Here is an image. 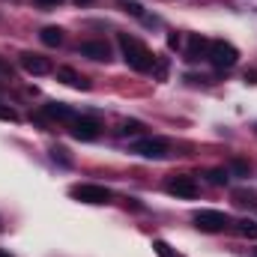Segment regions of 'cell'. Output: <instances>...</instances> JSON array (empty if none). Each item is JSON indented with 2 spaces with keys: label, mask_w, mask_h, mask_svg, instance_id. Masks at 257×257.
<instances>
[{
  "label": "cell",
  "mask_w": 257,
  "mask_h": 257,
  "mask_svg": "<svg viewBox=\"0 0 257 257\" xmlns=\"http://www.w3.org/2000/svg\"><path fill=\"white\" fill-rule=\"evenodd\" d=\"M42 117L45 120H57V123H72V120H78L81 114L72 108V105H66V102H48V105H42Z\"/></svg>",
  "instance_id": "ba28073f"
},
{
  "label": "cell",
  "mask_w": 257,
  "mask_h": 257,
  "mask_svg": "<svg viewBox=\"0 0 257 257\" xmlns=\"http://www.w3.org/2000/svg\"><path fill=\"white\" fill-rule=\"evenodd\" d=\"M254 257H257V251H254Z\"/></svg>",
  "instance_id": "83f0119b"
},
{
  "label": "cell",
  "mask_w": 257,
  "mask_h": 257,
  "mask_svg": "<svg viewBox=\"0 0 257 257\" xmlns=\"http://www.w3.org/2000/svg\"><path fill=\"white\" fill-rule=\"evenodd\" d=\"M206 180L212 186H227L230 183V171L227 168H212V171H206Z\"/></svg>",
  "instance_id": "9a60e30c"
},
{
  "label": "cell",
  "mask_w": 257,
  "mask_h": 257,
  "mask_svg": "<svg viewBox=\"0 0 257 257\" xmlns=\"http://www.w3.org/2000/svg\"><path fill=\"white\" fill-rule=\"evenodd\" d=\"M99 120H93V117H78V120H72L69 123V132H72V138L75 141H96L99 138Z\"/></svg>",
  "instance_id": "52a82bcc"
},
{
  "label": "cell",
  "mask_w": 257,
  "mask_h": 257,
  "mask_svg": "<svg viewBox=\"0 0 257 257\" xmlns=\"http://www.w3.org/2000/svg\"><path fill=\"white\" fill-rule=\"evenodd\" d=\"M78 54H84L90 60H99V63H108L111 60V45L102 42V39H87V42L78 45Z\"/></svg>",
  "instance_id": "9c48e42d"
},
{
  "label": "cell",
  "mask_w": 257,
  "mask_h": 257,
  "mask_svg": "<svg viewBox=\"0 0 257 257\" xmlns=\"http://www.w3.org/2000/svg\"><path fill=\"white\" fill-rule=\"evenodd\" d=\"M227 171H230V174H236V177H248V174H251V165H248L245 159H230Z\"/></svg>",
  "instance_id": "ac0fdd59"
},
{
  "label": "cell",
  "mask_w": 257,
  "mask_h": 257,
  "mask_svg": "<svg viewBox=\"0 0 257 257\" xmlns=\"http://www.w3.org/2000/svg\"><path fill=\"white\" fill-rule=\"evenodd\" d=\"M39 39H42V45H48V48H57V45H63V30L60 27H42L39 30Z\"/></svg>",
  "instance_id": "4fadbf2b"
},
{
  "label": "cell",
  "mask_w": 257,
  "mask_h": 257,
  "mask_svg": "<svg viewBox=\"0 0 257 257\" xmlns=\"http://www.w3.org/2000/svg\"><path fill=\"white\" fill-rule=\"evenodd\" d=\"M33 3H36L39 9H54V6H60L63 0H33Z\"/></svg>",
  "instance_id": "603a6c76"
},
{
  "label": "cell",
  "mask_w": 257,
  "mask_h": 257,
  "mask_svg": "<svg viewBox=\"0 0 257 257\" xmlns=\"http://www.w3.org/2000/svg\"><path fill=\"white\" fill-rule=\"evenodd\" d=\"M165 192L174 194V197H183V200H194L200 194V186H197V180L189 177V174H174V177L165 180Z\"/></svg>",
  "instance_id": "8992f818"
},
{
  "label": "cell",
  "mask_w": 257,
  "mask_h": 257,
  "mask_svg": "<svg viewBox=\"0 0 257 257\" xmlns=\"http://www.w3.org/2000/svg\"><path fill=\"white\" fill-rule=\"evenodd\" d=\"M233 203L236 206H257V194L245 189H233Z\"/></svg>",
  "instance_id": "2e32d148"
},
{
  "label": "cell",
  "mask_w": 257,
  "mask_h": 257,
  "mask_svg": "<svg viewBox=\"0 0 257 257\" xmlns=\"http://www.w3.org/2000/svg\"><path fill=\"white\" fill-rule=\"evenodd\" d=\"M75 3H78V6H84V3H93V0H75Z\"/></svg>",
  "instance_id": "484cf974"
},
{
  "label": "cell",
  "mask_w": 257,
  "mask_h": 257,
  "mask_svg": "<svg viewBox=\"0 0 257 257\" xmlns=\"http://www.w3.org/2000/svg\"><path fill=\"white\" fill-rule=\"evenodd\" d=\"M69 197L81 200V203H90V206H105L114 200V192L108 186H99V183H78L69 189Z\"/></svg>",
  "instance_id": "3957f363"
},
{
  "label": "cell",
  "mask_w": 257,
  "mask_h": 257,
  "mask_svg": "<svg viewBox=\"0 0 257 257\" xmlns=\"http://www.w3.org/2000/svg\"><path fill=\"white\" fill-rule=\"evenodd\" d=\"M18 63H21V69H24L27 75H48V72H51V60L42 57V54H33V51H24V54L18 57Z\"/></svg>",
  "instance_id": "30bf717a"
},
{
  "label": "cell",
  "mask_w": 257,
  "mask_h": 257,
  "mask_svg": "<svg viewBox=\"0 0 257 257\" xmlns=\"http://www.w3.org/2000/svg\"><path fill=\"white\" fill-rule=\"evenodd\" d=\"M117 45H120V51H123V60H126L128 69H135V72H153V66H156V54L138 39V36H132V33H117Z\"/></svg>",
  "instance_id": "6da1fadb"
},
{
  "label": "cell",
  "mask_w": 257,
  "mask_h": 257,
  "mask_svg": "<svg viewBox=\"0 0 257 257\" xmlns=\"http://www.w3.org/2000/svg\"><path fill=\"white\" fill-rule=\"evenodd\" d=\"M132 153L141 159H150V162H162L171 156V144L165 138H138V141H132Z\"/></svg>",
  "instance_id": "5b68a950"
},
{
  "label": "cell",
  "mask_w": 257,
  "mask_h": 257,
  "mask_svg": "<svg viewBox=\"0 0 257 257\" xmlns=\"http://www.w3.org/2000/svg\"><path fill=\"white\" fill-rule=\"evenodd\" d=\"M0 120H3V123H18L21 117H18V111H15V108H9V105H3V102H0Z\"/></svg>",
  "instance_id": "ffe728a7"
},
{
  "label": "cell",
  "mask_w": 257,
  "mask_h": 257,
  "mask_svg": "<svg viewBox=\"0 0 257 257\" xmlns=\"http://www.w3.org/2000/svg\"><path fill=\"white\" fill-rule=\"evenodd\" d=\"M233 230L245 239H257V221L254 218H233Z\"/></svg>",
  "instance_id": "5bb4252c"
},
{
  "label": "cell",
  "mask_w": 257,
  "mask_h": 257,
  "mask_svg": "<svg viewBox=\"0 0 257 257\" xmlns=\"http://www.w3.org/2000/svg\"><path fill=\"white\" fill-rule=\"evenodd\" d=\"M245 81L248 84H257V72H245Z\"/></svg>",
  "instance_id": "d4e9b609"
},
{
  "label": "cell",
  "mask_w": 257,
  "mask_h": 257,
  "mask_svg": "<svg viewBox=\"0 0 257 257\" xmlns=\"http://www.w3.org/2000/svg\"><path fill=\"white\" fill-rule=\"evenodd\" d=\"M57 78L63 81L66 87H72V90H90V87H93V84H90L81 72H75L72 66H60V69H57Z\"/></svg>",
  "instance_id": "7c38bea8"
},
{
  "label": "cell",
  "mask_w": 257,
  "mask_h": 257,
  "mask_svg": "<svg viewBox=\"0 0 257 257\" xmlns=\"http://www.w3.org/2000/svg\"><path fill=\"white\" fill-rule=\"evenodd\" d=\"M206 60L215 66L218 72H227V69H233V66L239 63V51H236V45H230V42H224V39H212Z\"/></svg>",
  "instance_id": "277c9868"
},
{
  "label": "cell",
  "mask_w": 257,
  "mask_h": 257,
  "mask_svg": "<svg viewBox=\"0 0 257 257\" xmlns=\"http://www.w3.org/2000/svg\"><path fill=\"white\" fill-rule=\"evenodd\" d=\"M209 42H212V39H206V36H200V33H192V36H189V48H186V60H189V63L206 60V57H209Z\"/></svg>",
  "instance_id": "8fae6325"
},
{
  "label": "cell",
  "mask_w": 257,
  "mask_h": 257,
  "mask_svg": "<svg viewBox=\"0 0 257 257\" xmlns=\"http://www.w3.org/2000/svg\"><path fill=\"white\" fill-rule=\"evenodd\" d=\"M51 159H54L57 165H63V168H72V156H69L66 147H51Z\"/></svg>",
  "instance_id": "d6986e66"
},
{
  "label": "cell",
  "mask_w": 257,
  "mask_h": 257,
  "mask_svg": "<svg viewBox=\"0 0 257 257\" xmlns=\"http://www.w3.org/2000/svg\"><path fill=\"white\" fill-rule=\"evenodd\" d=\"M120 132H123V135H144V123H141V120H126Z\"/></svg>",
  "instance_id": "44dd1931"
},
{
  "label": "cell",
  "mask_w": 257,
  "mask_h": 257,
  "mask_svg": "<svg viewBox=\"0 0 257 257\" xmlns=\"http://www.w3.org/2000/svg\"><path fill=\"white\" fill-rule=\"evenodd\" d=\"M153 251H156L159 257H186V254H180L177 248H171L165 239H153Z\"/></svg>",
  "instance_id": "e0dca14e"
},
{
  "label": "cell",
  "mask_w": 257,
  "mask_h": 257,
  "mask_svg": "<svg viewBox=\"0 0 257 257\" xmlns=\"http://www.w3.org/2000/svg\"><path fill=\"white\" fill-rule=\"evenodd\" d=\"M0 257H12V254H6V251H0Z\"/></svg>",
  "instance_id": "4316f807"
},
{
  "label": "cell",
  "mask_w": 257,
  "mask_h": 257,
  "mask_svg": "<svg viewBox=\"0 0 257 257\" xmlns=\"http://www.w3.org/2000/svg\"><path fill=\"white\" fill-rule=\"evenodd\" d=\"M192 221L200 233H224V230L233 227V218L221 209H197L192 215Z\"/></svg>",
  "instance_id": "7a4b0ae2"
},
{
  "label": "cell",
  "mask_w": 257,
  "mask_h": 257,
  "mask_svg": "<svg viewBox=\"0 0 257 257\" xmlns=\"http://www.w3.org/2000/svg\"><path fill=\"white\" fill-rule=\"evenodd\" d=\"M168 48H180V33H171L168 36Z\"/></svg>",
  "instance_id": "cb8c5ba5"
},
{
  "label": "cell",
  "mask_w": 257,
  "mask_h": 257,
  "mask_svg": "<svg viewBox=\"0 0 257 257\" xmlns=\"http://www.w3.org/2000/svg\"><path fill=\"white\" fill-rule=\"evenodd\" d=\"M123 12L135 15V18H144V6H141V3H135V0H126V3H123Z\"/></svg>",
  "instance_id": "7402d4cb"
}]
</instances>
